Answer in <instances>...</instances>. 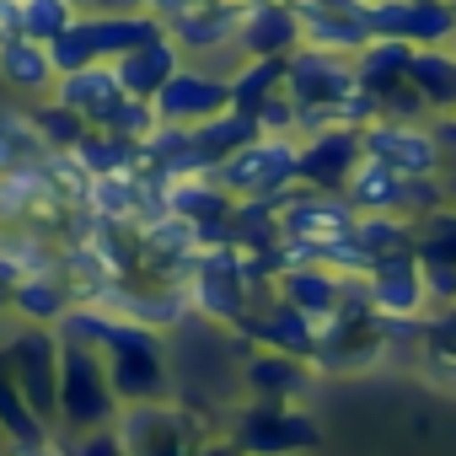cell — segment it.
<instances>
[{
	"label": "cell",
	"instance_id": "ba28073f",
	"mask_svg": "<svg viewBox=\"0 0 456 456\" xmlns=\"http://www.w3.org/2000/svg\"><path fill=\"white\" fill-rule=\"evenodd\" d=\"M306 44V22L290 0H242L237 49L242 60H290Z\"/></svg>",
	"mask_w": 456,
	"mask_h": 456
},
{
	"label": "cell",
	"instance_id": "74e56055",
	"mask_svg": "<svg viewBox=\"0 0 456 456\" xmlns=\"http://www.w3.org/2000/svg\"><path fill=\"white\" fill-rule=\"evenodd\" d=\"M70 6H76V12H97V6H102V0H70Z\"/></svg>",
	"mask_w": 456,
	"mask_h": 456
},
{
	"label": "cell",
	"instance_id": "d6a6232c",
	"mask_svg": "<svg viewBox=\"0 0 456 456\" xmlns=\"http://www.w3.org/2000/svg\"><path fill=\"white\" fill-rule=\"evenodd\" d=\"M429 129H435V140H440V151H445V167H456V108L429 113Z\"/></svg>",
	"mask_w": 456,
	"mask_h": 456
},
{
	"label": "cell",
	"instance_id": "e0dca14e",
	"mask_svg": "<svg viewBox=\"0 0 456 456\" xmlns=\"http://www.w3.org/2000/svg\"><path fill=\"white\" fill-rule=\"evenodd\" d=\"M81 22H86V33L97 44V60H118V54H129V49L167 33V22L156 12H81Z\"/></svg>",
	"mask_w": 456,
	"mask_h": 456
},
{
	"label": "cell",
	"instance_id": "277c9868",
	"mask_svg": "<svg viewBox=\"0 0 456 456\" xmlns=\"http://www.w3.org/2000/svg\"><path fill=\"white\" fill-rule=\"evenodd\" d=\"M376 38H397L413 49H445L456 38V6L451 0H376L365 6Z\"/></svg>",
	"mask_w": 456,
	"mask_h": 456
},
{
	"label": "cell",
	"instance_id": "4fadbf2b",
	"mask_svg": "<svg viewBox=\"0 0 456 456\" xmlns=\"http://www.w3.org/2000/svg\"><path fill=\"white\" fill-rule=\"evenodd\" d=\"M183 44L172 38V28L161 33V38H151V44H140V49H129V54H118L113 60V70H118V81H124V92L129 97H156L177 70H183Z\"/></svg>",
	"mask_w": 456,
	"mask_h": 456
},
{
	"label": "cell",
	"instance_id": "ab89813d",
	"mask_svg": "<svg viewBox=\"0 0 456 456\" xmlns=\"http://www.w3.org/2000/svg\"><path fill=\"white\" fill-rule=\"evenodd\" d=\"M365 6H376V0H365Z\"/></svg>",
	"mask_w": 456,
	"mask_h": 456
},
{
	"label": "cell",
	"instance_id": "d590c367",
	"mask_svg": "<svg viewBox=\"0 0 456 456\" xmlns=\"http://www.w3.org/2000/svg\"><path fill=\"white\" fill-rule=\"evenodd\" d=\"M193 456H248V451H242V445H237V440H232V445H199V451H193Z\"/></svg>",
	"mask_w": 456,
	"mask_h": 456
},
{
	"label": "cell",
	"instance_id": "9a60e30c",
	"mask_svg": "<svg viewBox=\"0 0 456 456\" xmlns=\"http://www.w3.org/2000/svg\"><path fill=\"white\" fill-rule=\"evenodd\" d=\"M237 28H242V0H193L172 22V38L188 54H209V49L237 44Z\"/></svg>",
	"mask_w": 456,
	"mask_h": 456
},
{
	"label": "cell",
	"instance_id": "2e32d148",
	"mask_svg": "<svg viewBox=\"0 0 456 456\" xmlns=\"http://www.w3.org/2000/svg\"><path fill=\"white\" fill-rule=\"evenodd\" d=\"M0 81L28 92V97H44L60 86V70H54V54L49 44L28 38V33H12V38H0Z\"/></svg>",
	"mask_w": 456,
	"mask_h": 456
},
{
	"label": "cell",
	"instance_id": "60d3db41",
	"mask_svg": "<svg viewBox=\"0 0 456 456\" xmlns=\"http://www.w3.org/2000/svg\"><path fill=\"white\" fill-rule=\"evenodd\" d=\"M451 6H456V0H451Z\"/></svg>",
	"mask_w": 456,
	"mask_h": 456
},
{
	"label": "cell",
	"instance_id": "f1b7e54d",
	"mask_svg": "<svg viewBox=\"0 0 456 456\" xmlns=\"http://www.w3.org/2000/svg\"><path fill=\"white\" fill-rule=\"evenodd\" d=\"M49 54H54V70H60V76H70V70H86V65H97V44H92L86 22H76L70 33H60V38L49 44Z\"/></svg>",
	"mask_w": 456,
	"mask_h": 456
},
{
	"label": "cell",
	"instance_id": "ac0fdd59",
	"mask_svg": "<svg viewBox=\"0 0 456 456\" xmlns=\"http://www.w3.org/2000/svg\"><path fill=\"white\" fill-rule=\"evenodd\" d=\"M349 204L360 209V215H403V193H408V172H397V167H387V161H360L354 167V177H349Z\"/></svg>",
	"mask_w": 456,
	"mask_h": 456
},
{
	"label": "cell",
	"instance_id": "83f0119b",
	"mask_svg": "<svg viewBox=\"0 0 456 456\" xmlns=\"http://www.w3.org/2000/svg\"><path fill=\"white\" fill-rule=\"evenodd\" d=\"M33 124H38V134H44V145H49V151H76V145H81V134L92 129V124H86L76 108H65L60 97H49V102L33 113Z\"/></svg>",
	"mask_w": 456,
	"mask_h": 456
},
{
	"label": "cell",
	"instance_id": "44dd1931",
	"mask_svg": "<svg viewBox=\"0 0 456 456\" xmlns=\"http://www.w3.org/2000/svg\"><path fill=\"white\" fill-rule=\"evenodd\" d=\"M301 22H306V44L333 54H360L376 38L365 12H301Z\"/></svg>",
	"mask_w": 456,
	"mask_h": 456
},
{
	"label": "cell",
	"instance_id": "836d02e7",
	"mask_svg": "<svg viewBox=\"0 0 456 456\" xmlns=\"http://www.w3.org/2000/svg\"><path fill=\"white\" fill-rule=\"evenodd\" d=\"M22 33V0H0V38Z\"/></svg>",
	"mask_w": 456,
	"mask_h": 456
},
{
	"label": "cell",
	"instance_id": "9c48e42d",
	"mask_svg": "<svg viewBox=\"0 0 456 456\" xmlns=\"http://www.w3.org/2000/svg\"><path fill=\"white\" fill-rule=\"evenodd\" d=\"M151 102H156L161 124H204V118L232 108V76H215L204 65H183Z\"/></svg>",
	"mask_w": 456,
	"mask_h": 456
},
{
	"label": "cell",
	"instance_id": "5b68a950",
	"mask_svg": "<svg viewBox=\"0 0 456 456\" xmlns=\"http://www.w3.org/2000/svg\"><path fill=\"white\" fill-rule=\"evenodd\" d=\"M317 440H322L317 419L290 408V403H269L264 397L258 408H248L237 419V445L248 456H296V451H312Z\"/></svg>",
	"mask_w": 456,
	"mask_h": 456
},
{
	"label": "cell",
	"instance_id": "e575fe53",
	"mask_svg": "<svg viewBox=\"0 0 456 456\" xmlns=\"http://www.w3.org/2000/svg\"><path fill=\"white\" fill-rule=\"evenodd\" d=\"M97 12H156V0H102Z\"/></svg>",
	"mask_w": 456,
	"mask_h": 456
},
{
	"label": "cell",
	"instance_id": "f546056e",
	"mask_svg": "<svg viewBox=\"0 0 456 456\" xmlns=\"http://www.w3.org/2000/svg\"><path fill=\"white\" fill-rule=\"evenodd\" d=\"M258 129L264 134H301V102L290 92H274L264 108H258Z\"/></svg>",
	"mask_w": 456,
	"mask_h": 456
},
{
	"label": "cell",
	"instance_id": "5bb4252c",
	"mask_svg": "<svg viewBox=\"0 0 456 456\" xmlns=\"http://www.w3.org/2000/svg\"><path fill=\"white\" fill-rule=\"evenodd\" d=\"M349 285H354V280L338 274V269H328V264H296V269H285V274L274 280V296H285V301H296L306 317L328 322V317L344 306Z\"/></svg>",
	"mask_w": 456,
	"mask_h": 456
},
{
	"label": "cell",
	"instance_id": "4316f807",
	"mask_svg": "<svg viewBox=\"0 0 456 456\" xmlns=\"http://www.w3.org/2000/svg\"><path fill=\"white\" fill-rule=\"evenodd\" d=\"M76 22H81V12L70 6V0H22V33L38 38V44H54Z\"/></svg>",
	"mask_w": 456,
	"mask_h": 456
},
{
	"label": "cell",
	"instance_id": "d6986e66",
	"mask_svg": "<svg viewBox=\"0 0 456 456\" xmlns=\"http://www.w3.org/2000/svg\"><path fill=\"white\" fill-rule=\"evenodd\" d=\"M306 381H312V360H301V354L264 349L258 360H248V387H253L258 397H269V403H290V397H301Z\"/></svg>",
	"mask_w": 456,
	"mask_h": 456
},
{
	"label": "cell",
	"instance_id": "8992f818",
	"mask_svg": "<svg viewBox=\"0 0 456 456\" xmlns=\"http://www.w3.org/2000/svg\"><path fill=\"white\" fill-rule=\"evenodd\" d=\"M360 140H365V156L370 161H387L397 172H445V151H440L429 118L413 124V118H387L381 113L376 124L360 129Z\"/></svg>",
	"mask_w": 456,
	"mask_h": 456
},
{
	"label": "cell",
	"instance_id": "3957f363",
	"mask_svg": "<svg viewBox=\"0 0 456 456\" xmlns=\"http://www.w3.org/2000/svg\"><path fill=\"white\" fill-rule=\"evenodd\" d=\"M102 360H108L113 392L129 397V403H151V397L167 387L161 338H156V328H145V322L113 317V328H108V338H102Z\"/></svg>",
	"mask_w": 456,
	"mask_h": 456
},
{
	"label": "cell",
	"instance_id": "d4e9b609",
	"mask_svg": "<svg viewBox=\"0 0 456 456\" xmlns=\"http://www.w3.org/2000/svg\"><path fill=\"white\" fill-rule=\"evenodd\" d=\"M44 151L49 145H44V134H38V124L28 113L0 108V177L17 172V167H28V161H38Z\"/></svg>",
	"mask_w": 456,
	"mask_h": 456
},
{
	"label": "cell",
	"instance_id": "ffe728a7",
	"mask_svg": "<svg viewBox=\"0 0 456 456\" xmlns=\"http://www.w3.org/2000/svg\"><path fill=\"white\" fill-rule=\"evenodd\" d=\"M408 65H413V44H397V38H370L360 54H354V70H360V86L387 97L408 81Z\"/></svg>",
	"mask_w": 456,
	"mask_h": 456
},
{
	"label": "cell",
	"instance_id": "603a6c76",
	"mask_svg": "<svg viewBox=\"0 0 456 456\" xmlns=\"http://www.w3.org/2000/svg\"><path fill=\"white\" fill-rule=\"evenodd\" d=\"M274 92H285V60H242L232 70V108H242V113L258 118V108Z\"/></svg>",
	"mask_w": 456,
	"mask_h": 456
},
{
	"label": "cell",
	"instance_id": "7a4b0ae2",
	"mask_svg": "<svg viewBox=\"0 0 456 456\" xmlns=\"http://www.w3.org/2000/svg\"><path fill=\"white\" fill-rule=\"evenodd\" d=\"M215 177L237 199H285L301 188V134H258L237 156H225Z\"/></svg>",
	"mask_w": 456,
	"mask_h": 456
},
{
	"label": "cell",
	"instance_id": "8d00e7d4",
	"mask_svg": "<svg viewBox=\"0 0 456 456\" xmlns=\"http://www.w3.org/2000/svg\"><path fill=\"white\" fill-rule=\"evenodd\" d=\"M445 193H451V204H456V167H445Z\"/></svg>",
	"mask_w": 456,
	"mask_h": 456
},
{
	"label": "cell",
	"instance_id": "f35d334b",
	"mask_svg": "<svg viewBox=\"0 0 456 456\" xmlns=\"http://www.w3.org/2000/svg\"><path fill=\"white\" fill-rule=\"evenodd\" d=\"M451 54H456V38H451Z\"/></svg>",
	"mask_w": 456,
	"mask_h": 456
},
{
	"label": "cell",
	"instance_id": "8fae6325",
	"mask_svg": "<svg viewBox=\"0 0 456 456\" xmlns=\"http://www.w3.org/2000/svg\"><path fill=\"white\" fill-rule=\"evenodd\" d=\"M360 161H365L360 129L333 124V129L301 134V183H306V188H338V193H344Z\"/></svg>",
	"mask_w": 456,
	"mask_h": 456
},
{
	"label": "cell",
	"instance_id": "484cf974",
	"mask_svg": "<svg viewBox=\"0 0 456 456\" xmlns=\"http://www.w3.org/2000/svg\"><path fill=\"white\" fill-rule=\"evenodd\" d=\"M354 237L370 258H387L397 248H413V220L408 215H354Z\"/></svg>",
	"mask_w": 456,
	"mask_h": 456
},
{
	"label": "cell",
	"instance_id": "1f68e13d",
	"mask_svg": "<svg viewBox=\"0 0 456 456\" xmlns=\"http://www.w3.org/2000/svg\"><path fill=\"white\" fill-rule=\"evenodd\" d=\"M424 285H429V312L456 301V264H424Z\"/></svg>",
	"mask_w": 456,
	"mask_h": 456
},
{
	"label": "cell",
	"instance_id": "4dcf8cb0",
	"mask_svg": "<svg viewBox=\"0 0 456 456\" xmlns=\"http://www.w3.org/2000/svg\"><path fill=\"white\" fill-rule=\"evenodd\" d=\"M424 349H429V354H440V349H456V301L424 317Z\"/></svg>",
	"mask_w": 456,
	"mask_h": 456
},
{
	"label": "cell",
	"instance_id": "30bf717a",
	"mask_svg": "<svg viewBox=\"0 0 456 456\" xmlns=\"http://www.w3.org/2000/svg\"><path fill=\"white\" fill-rule=\"evenodd\" d=\"M354 204H349V193H338V188H290L285 199H280V225H285V237H306V242H322V237H333V232H349L354 225Z\"/></svg>",
	"mask_w": 456,
	"mask_h": 456
},
{
	"label": "cell",
	"instance_id": "7c38bea8",
	"mask_svg": "<svg viewBox=\"0 0 456 456\" xmlns=\"http://www.w3.org/2000/svg\"><path fill=\"white\" fill-rule=\"evenodd\" d=\"M49 97H60L65 108H76L92 129H102V124H108V113H113L129 92H124V81H118L113 60H97V65H86V70L60 76V86H54Z\"/></svg>",
	"mask_w": 456,
	"mask_h": 456
},
{
	"label": "cell",
	"instance_id": "6da1fadb",
	"mask_svg": "<svg viewBox=\"0 0 456 456\" xmlns=\"http://www.w3.org/2000/svg\"><path fill=\"white\" fill-rule=\"evenodd\" d=\"M285 92L301 102V134L333 129V108H338L349 92H360L354 54H333V49L301 44V49L285 60Z\"/></svg>",
	"mask_w": 456,
	"mask_h": 456
},
{
	"label": "cell",
	"instance_id": "52a82bcc",
	"mask_svg": "<svg viewBox=\"0 0 456 456\" xmlns=\"http://www.w3.org/2000/svg\"><path fill=\"white\" fill-rule=\"evenodd\" d=\"M365 296L381 317H429V285H424V258L413 248H397L370 264Z\"/></svg>",
	"mask_w": 456,
	"mask_h": 456
},
{
	"label": "cell",
	"instance_id": "7402d4cb",
	"mask_svg": "<svg viewBox=\"0 0 456 456\" xmlns=\"http://www.w3.org/2000/svg\"><path fill=\"white\" fill-rule=\"evenodd\" d=\"M193 134H199V151L220 167L225 156H237L242 145H253L264 129H258V118L253 113H242V108H225V113H215V118H204V124H193Z\"/></svg>",
	"mask_w": 456,
	"mask_h": 456
},
{
	"label": "cell",
	"instance_id": "cb8c5ba5",
	"mask_svg": "<svg viewBox=\"0 0 456 456\" xmlns=\"http://www.w3.org/2000/svg\"><path fill=\"white\" fill-rule=\"evenodd\" d=\"M413 253L424 264H456V204L451 199L413 220Z\"/></svg>",
	"mask_w": 456,
	"mask_h": 456
}]
</instances>
